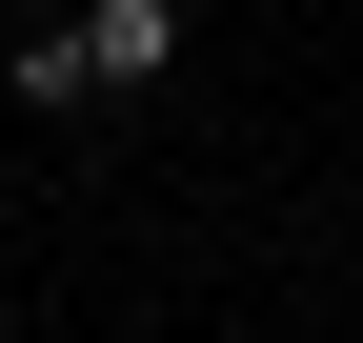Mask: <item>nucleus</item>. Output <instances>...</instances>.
<instances>
[{
  "label": "nucleus",
  "mask_w": 363,
  "mask_h": 343,
  "mask_svg": "<svg viewBox=\"0 0 363 343\" xmlns=\"http://www.w3.org/2000/svg\"><path fill=\"white\" fill-rule=\"evenodd\" d=\"M0 101H21V121H121V101H101V40H81V0L0 21Z\"/></svg>",
  "instance_id": "1"
},
{
  "label": "nucleus",
  "mask_w": 363,
  "mask_h": 343,
  "mask_svg": "<svg viewBox=\"0 0 363 343\" xmlns=\"http://www.w3.org/2000/svg\"><path fill=\"white\" fill-rule=\"evenodd\" d=\"M81 40H101V101H162L182 40H202V0H81Z\"/></svg>",
  "instance_id": "2"
}]
</instances>
